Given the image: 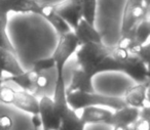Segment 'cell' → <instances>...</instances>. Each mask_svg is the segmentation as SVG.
<instances>
[{"mask_svg": "<svg viewBox=\"0 0 150 130\" xmlns=\"http://www.w3.org/2000/svg\"><path fill=\"white\" fill-rule=\"evenodd\" d=\"M111 49L103 42L82 44L75 52L78 68L91 78L102 72H122V66L111 56Z\"/></svg>", "mask_w": 150, "mask_h": 130, "instance_id": "6da1fadb", "label": "cell"}, {"mask_svg": "<svg viewBox=\"0 0 150 130\" xmlns=\"http://www.w3.org/2000/svg\"><path fill=\"white\" fill-rule=\"evenodd\" d=\"M66 99L69 108L75 112L88 107H109L114 109L115 111L127 107V103H125L123 98L98 94L95 92H66Z\"/></svg>", "mask_w": 150, "mask_h": 130, "instance_id": "7a4b0ae2", "label": "cell"}, {"mask_svg": "<svg viewBox=\"0 0 150 130\" xmlns=\"http://www.w3.org/2000/svg\"><path fill=\"white\" fill-rule=\"evenodd\" d=\"M111 56L122 66V72L136 82H149V67L137 56L114 46L111 50Z\"/></svg>", "mask_w": 150, "mask_h": 130, "instance_id": "3957f363", "label": "cell"}, {"mask_svg": "<svg viewBox=\"0 0 150 130\" xmlns=\"http://www.w3.org/2000/svg\"><path fill=\"white\" fill-rule=\"evenodd\" d=\"M0 103L13 105L31 115H38L39 111V100L34 95L27 91L15 90L4 85L0 89Z\"/></svg>", "mask_w": 150, "mask_h": 130, "instance_id": "277c9868", "label": "cell"}, {"mask_svg": "<svg viewBox=\"0 0 150 130\" xmlns=\"http://www.w3.org/2000/svg\"><path fill=\"white\" fill-rule=\"evenodd\" d=\"M79 46V42L73 32L60 36L58 45L52 56L56 64L57 74L64 75L65 65L70 60L71 56L77 51Z\"/></svg>", "mask_w": 150, "mask_h": 130, "instance_id": "5b68a950", "label": "cell"}, {"mask_svg": "<svg viewBox=\"0 0 150 130\" xmlns=\"http://www.w3.org/2000/svg\"><path fill=\"white\" fill-rule=\"evenodd\" d=\"M149 7L143 0H127L125 4L121 23V35L129 32L136 24L143 19H147Z\"/></svg>", "mask_w": 150, "mask_h": 130, "instance_id": "8992f818", "label": "cell"}, {"mask_svg": "<svg viewBox=\"0 0 150 130\" xmlns=\"http://www.w3.org/2000/svg\"><path fill=\"white\" fill-rule=\"evenodd\" d=\"M41 4L38 0H0V21H6L9 13L40 15Z\"/></svg>", "mask_w": 150, "mask_h": 130, "instance_id": "52a82bcc", "label": "cell"}, {"mask_svg": "<svg viewBox=\"0 0 150 130\" xmlns=\"http://www.w3.org/2000/svg\"><path fill=\"white\" fill-rule=\"evenodd\" d=\"M54 6L57 13L74 31L82 19V0H65L64 2Z\"/></svg>", "mask_w": 150, "mask_h": 130, "instance_id": "ba28073f", "label": "cell"}, {"mask_svg": "<svg viewBox=\"0 0 150 130\" xmlns=\"http://www.w3.org/2000/svg\"><path fill=\"white\" fill-rule=\"evenodd\" d=\"M38 115L41 120L43 130H57L60 127L61 119L56 115L54 110L52 99L48 96H43L39 100Z\"/></svg>", "mask_w": 150, "mask_h": 130, "instance_id": "9c48e42d", "label": "cell"}, {"mask_svg": "<svg viewBox=\"0 0 150 130\" xmlns=\"http://www.w3.org/2000/svg\"><path fill=\"white\" fill-rule=\"evenodd\" d=\"M40 15H42L54 28V30H56L59 36H63L65 34L73 32L70 26L66 23V21L56 11L54 6L52 4H47V3L46 4H41Z\"/></svg>", "mask_w": 150, "mask_h": 130, "instance_id": "30bf717a", "label": "cell"}, {"mask_svg": "<svg viewBox=\"0 0 150 130\" xmlns=\"http://www.w3.org/2000/svg\"><path fill=\"white\" fill-rule=\"evenodd\" d=\"M148 82L139 83L137 85L129 87L125 92V96L123 98L127 105L137 109L145 107L149 105L148 101Z\"/></svg>", "mask_w": 150, "mask_h": 130, "instance_id": "8fae6325", "label": "cell"}, {"mask_svg": "<svg viewBox=\"0 0 150 130\" xmlns=\"http://www.w3.org/2000/svg\"><path fill=\"white\" fill-rule=\"evenodd\" d=\"M40 73H36L33 70L24 71L23 73L15 76H5L2 79L3 82H15L23 91H27L29 93L37 90V81Z\"/></svg>", "mask_w": 150, "mask_h": 130, "instance_id": "7c38bea8", "label": "cell"}, {"mask_svg": "<svg viewBox=\"0 0 150 130\" xmlns=\"http://www.w3.org/2000/svg\"><path fill=\"white\" fill-rule=\"evenodd\" d=\"M52 99V103H54V113L61 119L62 116L69 109V105L67 103V99H66V84H65L64 75L57 74L54 97Z\"/></svg>", "mask_w": 150, "mask_h": 130, "instance_id": "4fadbf2b", "label": "cell"}, {"mask_svg": "<svg viewBox=\"0 0 150 130\" xmlns=\"http://www.w3.org/2000/svg\"><path fill=\"white\" fill-rule=\"evenodd\" d=\"M72 78L69 84L68 88H66V92H72V91H80V92H95L94 86H93L92 80L88 74L80 70L79 68H76L72 71Z\"/></svg>", "mask_w": 150, "mask_h": 130, "instance_id": "5bb4252c", "label": "cell"}, {"mask_svg": "<svg viewBox=\"0 0 150 130\" xmlns=\"http://www.w3.org/2000/svg\"><path fill=\"white\" fill-rule=\"evenodd\" d=\"M77 38L79 45L88 43H101L102 37L100 33L95 29L94 26L90 25L88 22H86L83 19L80 20L79 24L77 25L76 29L73 31Z\"/></svg>", "mask_w": 150, "mask_h": 130, "instance_id": "9a60e30c", "label": "cell"}, {"mask_svg": "<svg viewBox=\"0 0 150 130\" xmlns=\"http://www.w3.org/2000/svg\"><path fill=\"white\" fill-rule=\"evenodd\" d=\"M79 117L84 124L100 123V122L108 124L112 117V112L101 107H88L81 110Z\"/></svg>", "mask_w": 150, "mask_h": 130, "instance_id": "2e32d148", "label": "cell"}, {"mask_svg": "<svg viewBox=\"0 0 150 130\" xmlns=\"http://www.w3.org/2000/svg\"><path fill=\"white\" fill-rule=\"evenodd\" d=\"M139 119V109L133 107H127L118 109L112 113L108 125L112 126H132Z\"/></svg>", "mask_w": 150, "mask_h": 130, "instance_id": "e0dca14e", "label": "cell"}, {"mask_svg": "<svg viewBox=\"0 0 150 130\" xmlns=\"http://www.w3.org/2000/svg\"><path fill=\"white\" fill-rule=\"evenodd\" d=\"M84 126L86 124L81 121L76 112L69 108L61 118L59 130H84Z\"/></svg>", "mask_w": 150, "mask_h": 130, "instance_id": "ac0fdd59", "label": "cell"}, {"mask_svg": "<svg viewBox=\"0 0 150 130\" xmlns=\"http://www.w3.org/2000/svg\"><path fill=\"white\" fill-rule=\"evenodd\" d=\"M131 30L133 32L137 44L143 45V44L147 43L150 36V23L147 19L139 21Z\"/></svg>", "mask_w": 150, "mask_h": 130, "instance_id": "d6986e66", "label": "cell"}, {"mask_svg": "<svg viewBox=\"0 0 150 130\" xmlns=\"http://www.w3.org/2000/svg\"><path fill=\"white\" fill-rule=\"evenodd\" d=\"M98 0H82V19L94 26Z\"/></svg>", "mask_w": 150, "mask_h": 130, "instance_id": "ffe728a7", "label": "cell"}, {"mask_svg": "<svg viewBox=\"0 0 150 130\" xmlns=\"http://www.w3.org/2000/svg\"><path fill=\"white\" fill-rule=\"evenodd\" d=\"M132 54H135L141 60H143L148 67L150 64V45L149 43H145L143 45H135L129 50Z\"/></svg>", "mask_w": 150, "mask_h": 130, "instance_id": "44dd1931", "label": "cell"}, {"mask_svg": "<svg viewBox=\"0 0 150 130\" xmlns=\"http://www.w3.org/2000/svg\"><path fill=\"white\" fill-rule=\"evenodd\" d=\"M6 21H0V48L6 49L15 53V48H13V44L11 43L8 37L6 34Z\"/></svg>", "mask_w": 150, "mask_h": 130, "instance_id": "7402d4cb", "label": "cell"}, {"mask_svg": "<svg viewBox=\"0 0 150 130\" xmlns=\"http://www.w3.org/2000/svg\"><path fill=\"white\" fill-rule=\"evenodd\" d=\"M56 68V64L52 58H40L35 62H33V68L32 70L35 71L36 73H43L50 69Z\"/></svg>", "mask_w": 150, "mask_h": 130, "instance_id": "603a6c76", "label": "cell"}, {"mask_svg": "<svg viewBox=\"0 0 150 130\" xmlns=\"http://www.w3.org/2000/svg\"><path fill=\"white\" fill-rule=\"evenodd\" d=\"M13 127V120L7 115L0 116V130H11Z\"/></svg>", "mask_w": 150, "mask_h": 130, "instance_id": "cb8c5ba5", "label": "cell"}, {"mask_svg": "<svg viewBox=\"0 0 150 130\" xmlns=\"http://www.w3.org/2000/svg\"><path fill=\"white\" fill-rule=\"evenodd\" d=\"M132 126L131 130H150V121L139 118Z\"/></svg>", "mask_w": 150, "mask_h": 130, "instance_id": "d4e9b609", "label": "cell"}, {"mask_svg": "<svg viewBox=\"0 0 150 130\" xmlns=\"http://www.w3.org/2000/svg\"><path fill=\"white\" fill-rule=\"evenodd\" d=\"M48 85H50V80H48L47 76L44 75L43 73H40L39 76H38L37 88L38 89H45Z\"/></svg>", "mask_w": 150, "mask_h": 130, "instance_id": "484cf974", "label": "cell"}, {"mask_svg": "<svg viewBox=\"0 0 150 130\" xmlns=\"http://www.w3.org/2000/svg\"><path fill=\"white\" fill-rule=\"evenodd\" d=\"M139 118L140 119L150 121V105H149L139 109Z\"/></svg>", "mask_w": 150, "mask_h": 130, "instance_id": "4316f807", "label": "cell"}, {"mask_svg": "<svg viewBox=\"0 0 150 130\" xmlns=\"http://www.w3.org/2000/svg\"><path fill=\"white\" fill-rule=\"evenodd\" d=\"M32 124L35 128L41 126V120H40L39 115H32Z\"/></svg>", "mask_w": 150, "mask_h": 130, "instance_id": "83f0119b", "label": "cell"}, {"mask_svg": "<svg viewBox=\"0 0 150 130\" xmlns=\"http://www.w3.org/2000/svg\"><path fill=\"white\" fill-rule=\"evenodd\" d=\"M113 130H131V126H113Z\"/></svg>", "mask_w": 150, "mask_h": 130, "instance_id": "f1b7e54d", "label": "cell"}, {"mask_svg": "<svg viewBox=\"0 0 150 130\" xmlns=\"http://www.w3.org/2000/svg\"><path fill=\"white\" fill-rule=\"evenodd\" d=\"M143 2L145 3L146 6H148V7L150 6V0H143Z\"/></svg>", "mask_w": 150, "mask_h": 130, "instance_id": "f546056e", "label": "cell"}, {"mask_svg": "<svg viewBox=\"0 0 150 130\" xmlns=\"http://www.w3.org/2000/svg\"><path fill=\"white\" fill-rule=\"evenodd\" d=\"M3 83H4V82H3L2 80H0V89H1V87L3 86Z\"/></svg>", "mask_w": 150, "mask_h": 130, "instance_id": "4dcf8cb0", "label": "cell"}, {"mask_svg": "<svg viewBox=\"0 0 150 130\" xmlns=\"http://www.w3.org/2000/svg\"><path fill=\"white\" fill-rule=\"evenodd\" d=\"M32 130H36V128H35V129H32Z\"/></svg>", "mask_w": 150, "mask_h": 130, "instance_id": "1f68e13d", "label": "cell"}, {"mask_svg": "<svg viewBox=\"0 0 150 130\" xmlns=\"http://www.w3.org/2000/svg\"><path fill=\"white\" fill-rule=\"evenodd\" d=\"M57 130H59V129H57Z\"/></svg>", "mask_w": 150, "mask_h": 130, "instance_id": "d6a6232c", "label": "cell"}]
</instances>
